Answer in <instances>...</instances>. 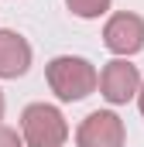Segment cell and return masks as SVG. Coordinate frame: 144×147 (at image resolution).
I'll return each mask as SVG.
<instances>
[{
  "instance_id": "6da1fadb",
  "label": "cell",
  "mask_w": 144,
  "mask_h": 147,
  "mask_svg": "<svg viewBox=\"0 0 144 147\" xmlns=\"http://www.w3.org/2000/svg\"><path fill=\"white\" fill-rule=\"evenodd\" d=\"M45 82L62 103H79L89 92H96L100 72L82 55H58V58H52L45 65Z\"/></svg>"
},
{
  "instance_id": "7a4b0ae2",
  "label": "cell",
  "mask_w": 144,
  "mask_h": 147,
  "mask_svg": "<svg viewBox=\"0 0 144 147\" xmlns=\"http://www.w3.org/2000/svg\"><path fill=\"white\" fill-rule=\"evenodd\" d=\"M69 137V123L58 106L31 103L21 113V140L24 147H62Z\"/></svg>"
},
{
  "instance_id": "3957f363",
  "label": "cell",
  "mask_w": 144,
  "mask_h": 147,
  "mask_svg": "<svg viewBox=\"0 0 144 147\" xmlns=\"http://www.w3.org/2000/svg\"><path fill=\"white\" fill-rule=\"evenodd\" d=\"M103 45L117 58H130L144 48V17L141 14H130V10H120L113 14L107 24H103Z\"/></svg>"
},
{
  "instance_id": "277c9868",
  "label": "cell",
  "mask_w": 144,
  "mask_h": 147,
  "mask_svg": "<svg viewBox=\"0 0 144 147\" xmlns=\"http://www.w3.org/2000/svg\"><path fill=\"white\" fill-rule=\"evenodd\" d=\"M127 140V130H124V120L113 110H96L89 113L79 130H75V144L79 147H124Z\"/></svg>"
},
{
  "instance_id": "5b68a950",
  "label": "cell",
  "mask_w": 144,
  "mask_h": 147,
  "mask_svg": "<svg viewBox=\"0 0 144 147\" xmlns=\"http://www.w3.org/2000/svg\"><path fill=\"white\" fill-rule=\"evenodd\" d=\"M96 86H100V92H103L107 103L120 106V103H130V99L137 96V89H141V72H137V65H130L127 58H113V62L103 65Z\"/></svg>"
},
{
  "instance_id": "8992f818",
  "label": "cell",
  "mask_w": 144,
  "mask_h": 147,
  "mask_svg": "<svg viewBox=\"0 0 144 147\" xmlns=\"http://www.w3.org/2000/svg\"><path fill=\"white\" fill-rule=\"evenodd\" d=\"M31 69V45L17 31H0V79H21Z\"/></svg>"
},
{
  "instance_id": "52a82bcc",
  "label": "cell",
  "mask_w": 144,
  "mask_h": 147,
  "mask_svg": "<svg viewBox=\"0 0 144 147\" xmlns=\"http://www.w3.org/2000/svg\"><path fill=\"white\" fill-rule=\"evenodd\" d=\"M110 3H113V0H65V7H69L75 17H82V21L103 17V14L110 10Z\"/></svg>"
},
{
  "instance_id": "ba28073f",
  "label": "cell",
  "mask_w": 144,
  "mask_h": 147,
  "mask_svg": "<svg viewBox=\"0 0 144 147\" xmlns=\"http://www.w3.org/2000/svg\"><path fill=\"white\" fill-rule=\"evenodd\" d=\"M0 147H24V140H21V134H17V130L0 127Z\"/></svg>"
},
{
  "instance_id": "9c48e42d",
  "label": "cell",
  "mask_w": 144,
  "mask_h": 147,
  "mask_svg": "<svg viewBox=\"0 0 144 147\" xmlns=\"http://www.w3.org/2000/svg\"><path fill=\"white\" fill-rule=\"evenodd\" d=\"M134 99H137V106H141V116H144V82H141V89H137V96H134Z\"/></svg>"
},
{
  "instance_id": "30bf717a",
  "label": "cell",
  "mask_w": 144,
  "mask_h": 147,
  "mask_svg": "<svg viewBox=\"0 0 144 147\" xmlns=\"http://www.w3.org/2000/svg\"><path fill=\"white\" fill-rule=\"evenodd\" d=\"M3 106H7V99H3V89H0V120H3Z\"/></svg>"
}]
</instances>
